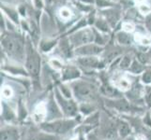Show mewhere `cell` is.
I'll use <instances>...</instances> for the list:
<instances>
[{"label":"cell","mask_w":151,"mask_h":140,"mask_svg":"<svg viewBox=\"0 0 151 140\" xmlns=\"http://www.w3.org/2000/svg\"><path fill=\"white\" fill-rule=\"evenodd\" d=\"M71 89L76 98L82 101H89L96 96V88L88 82L78 80L72 83Z\"/></svg>","instance_id":"6da1fadb"},{"label":"cell","mask_w":151,"mask_h":140,"mask_svg":"<svg viewBox=\"0 0 151 140\" xmlns=\"http://www.w3.org/2000/svg\"><path fill=\"white\" fill-rule=\"evenodd\" d=\"M2 44L9 54L18 59L23 58L24 45L20 38L13 36H5L2 39Z\"/></svg>","instance_id":"7a4b0ae2"},{"label":"cell","mask_w":151,"mask_h":140,"mask_svg":"<svg viewBox=\"0 0 151 140\" xmlns=\"http://www.w3.org/2000/svg\"><path fill=\"white\" fill-rule=\"evenodd\" d=\"M75 126V122L71 120L55 121L53 122L44 123L41 125V128L48 134H65Z\"/></svg>","instance_id":"3957f363"},{"label":"cell","mask_w":151,"mask_h":140,"mask_svg":"<svg viewBox=\"0 0 151 140\" xmlns=\"http://www.w3.org/2000/svg\"><path fill=\"white\" fill-rule=\"evenodd\" d=\"M40 59L39 55L34 51V50L29 49L27 53V68L29 73L37 77L40 72Z\"/></svg>","instance_id":"277c9868"},{"label":"cell","mask_w":151,"mask_h":140,"mask_svg":"<svg viewBox=\"0 0 151 140\" xmlns=\"http://www.w3.org/2000/svg\"><path fill=\"white\" fill-rule=\"evenodd\" d=\"M56 98H57V101H58L59 105H60L65 115H67V116L75 115L76 112H77V107H76V105L73 102L70 101V100H67L64 97H61V95H59L58 92H56Z\"/></svg>","instance_id":"5b68a950"},{"label":"cell","mask_w":151,"mask_h":140,"mask_svg":"<svg viewBox=\"0 0 151 140\" xmlns=\"http://www.w3.org/2000/svg\"><path fill=\"white\" fill-rule=\"evenodd\" d=\"M92 40H93V33L89 30L81 31V32H79L71 38V41L75 45L86 44L90 42Z\"/></svg>","instance_id":"8992f818"},{"label":"cell","mask_w":151,"mask_h":140,"mask_svg":"<svg viewBox=\"0 0 151 140\" xmlns=\"http://www.w3.org/2000/svg\"><path fill=\"white\" fill-rule=\"evenodd\" d=\"M102 50L101 48L98 47L96 45H85L82 46L80 48L76 49V54L78 55H86V56H90V55H95L100 53Z\"/></svg>","instance_id":"52a82bcc"},{"label":"cell","mask_w":151,"mask_h":140,"mask_svg":"<svg viewBox=\"0 0 151 140\" xmlns=\"http://www.w3.org/2000/svg\"><path fill=\"white\" fill-rule=\"evenodd\" d=\"M46 115H47V107L44 103H40L35 107L34 112H33V119L35 122H42Z\"/></svg>","instance_id":"ba28073f"},{"label":"cell","mask_w":151,"mask_h":140,"mask_svg":"<svg viewBox=\"0 0 151 140\" xmlns=\"http://www.w3.org/2000/svg\"><path fill=\"white\" fill-rule=\"evenodd\" d=\"M107 105L111 107L116 108V110L121 111V112H126L131 110V106L124 99H116L114 101H111L107 103Z\"/></svg>","instance_id":"9c48e42d"},{"label":"cell","mask_w":151,"mask_h":140,"mask_svg":"<svg viewBox=\"0 0 151 140\" xmlns=\"http://www.w3.org/2000/svg\"><path fill=\"white\" fill-rule=\"evenodd\" d=\"M1 140H18L19 134L18 130L13 127H8L1 130V136H0Z\"/></svg>","instance_id":"30bf717a"},{"label":"cell","mask_w":151,"mask_h":140,"mask_svg":"<svg viewBox=\"0 0 151 140\" xmlns=\"http://www.w3.org/2000/svg\"><path fill=\"white\" fill-rule=\"evenodd\" d=\"M101 92L105 96L114 98V99H119V97H120V93H119L118 90L116 89V88L112 87V86H108V85L102 86L101 87Z\"/></svg>","instance_id":"8fae6325"},{"label":"cell","mask_w":151,"mask_h":140,"mask_svg":"<svg viewBox=\"0 0 151 140\" xmlns=\"http://www.w3.org/2000/svg\"><path fill=\"white\" fill-rule=\"evenodd\" d=\"M79 64L85 67H96L98 65H100V62L95 57H84V58H80L79 59Z\"/></svg>","instance_id":"7c38bea8"},{"label":"cell","mask_w":151,"mask_h":140,"mask_svg":"<svg viewBox=\"0 0 151 140\" xmlns=\"http://www.w3.org/2000/svg\"><path fill=\"white\" fill-rule=\"evenodd\" d=\"M27 140H56V136H52L51 134L47 133H39L32 134L27 138Z\"/></svg>","instance_id":"4fadbf2b"},{"label":"cell","mask_w":151,"mask_h":140,"mask_svg":"<svg viewBox=\"0 0 151 140\" xmlns=\"http://www.w3.org/2000/svg\"><path fill=\"white\" fill-rule=\"evenodd\" d=\"M80 76L79 71L73 67H68L63 73V79L64 80H73Z\"/></svg>","instance_id":"5bb4252c"},{"label":"cell","mask_w":151,"mask_h":140,"mask_svg":"<svg viewBox=\"0 0 151 140\" xmlns=\"http://www.w3.org/2000/svg\"><path fill=\"white\" fill-rule=\"evenodd\" d=\"M116 86L118 88L119 90L128 91V90L129 89V86H131V83H129V80L125 79V77H121V79H119V80L116 81Z\"/></svg>","instance_id":"9a60e30c"},{"label":"cell","mask_w":151,"mask_h":140,"mask_svg":"<svg viewBox=\"0 0 151 140\" xmlns=\"http://www.w3.org/2000/svg\"><path fill=\"white\" fill-rule=\"evenodd\" d=\"M118 132H119V134H120L121 136L125 137L129 134V132H131V129H129V125L127 123L120 122V123H119V126H118Z\"/></svg>","instance_id":"2e32d148"},{"label":"cell","mask_w":151,"mask_h":140,"mask_svg":"<svg viewBox=\"0 0 151 140\" xmlns=\"http://www.w3.org/2000/svg\"><path fill=\"white\" fill-rule=\"evenodd\" d=\"M1 95L4 98H6V99H9L13 95V92L12 90V88L9 87V86H4L1 90Z\"/></svg>","instance_id":"e0dca14e"},{"label":"cell","mask_w":151,"mask_h":140,"mask_svg":"<svg viewBox=\"0 0 151 140\" xmlns=\"http://www.w3.org/2000/svg\"><path fill=\"white\" fill-rule=\"evenodd\" d=\"M131 71L133 72L134 74H139L143 71V66L135 61V62H133L132 66H131Z\"/></svg>","instance_id":"ac0fdd59"},{"label":"cell","mask_w":151,"mask_h":140,"mask_svg":"<svg viewBox=\"0 0 151 140\" xmlns=\"http://www.w3.org/2000/svg\"><path fill=\"white\" fill-rule=\"evenodd\" d=\"M118 41L121 44H129L131 43V39H129V37L128 35L124 34V33H120L118 35Z\"/></svg>","instance_id":"d6986e66"},{"label":"cell","mask_w":151,"mask_h":140,"mask_svg":"<svg viewBox=\"0 0 151 140\" xmlns=\"http://www.w3.org/2000/svg\"><path fill=\"white\" fill-rule=\"evenodd\" d=\"M131 65V58H129V57H124L121 64H120V66L122 68H128Z\"/></svg>","instance_id":"ffe728a7"},{"label":"cell","mask_w":151,"mask_h":140,"mask_svg":"<svg viewBox=\"0 0 151 140\" xmlns=\"http://www.w3.org/2000/svg\"><path fill=\"white\" fill-rule=\"evenodd\" d=\"M81 110H82L83 113H85V114L91 113L93 111V107H88L87 105H85V106H82Z\"/></svg>","instance_id":"44dd1931"},{"label":"cell","mask_w":151,"mask_h":140,"mask_svg":"<svg viewBox=\"0 0 151 140\" xmlns=\"http://www.w3.org/2000/svg\"><path fill=\"white\" fill-rule=\"evenodd\" d=\"M143 80L145 83H150L151 82V72H147L143 76Z\"/></svg>","instance_id":"7402d4cb"},{"label":"cell","mask_w":151,"mask_h":140,"mask_svg":"<svg viewBox=\"0 0 151 140\" xmlns=\"http://www.w3.org/2000/svg\"><path fill=\"white\" fill-rule=\"evenodd\" d=\"M54 46V42H49V43H42L41 45V49H42L44 51H48L52 47Z\"/></svg>","instance_id":"603a6c76"},{"label":"cell","mask_w":151,"mask_h":140,"mask_svg":"<svg viewBox=\"0 0 151 140\" xmlns=\"http://www.w3.org/2000/svg\"><path fill=\"white\" fill-rule=\"evenodd\" d=\"M145 98L149 104H151V87H147L145 90Z\"/></svg>","instance_id":"cb8c5ba5"},{"label":"cell","mask_w":151,"mask_h":140,"mask_svg":"<svg viewBox=\"0 0 151 140\" xmlns=\"http://www.w3.org/2000/svg\"><path fill=\"white\" fill-rule=\"evenodd\" d=\"M61 15H62L63 17H69V16H70V12L68 11V10H66V9H63V10L61 11Z\"/></svg>","instance_id":"d4e9b609"},{"label":"cell","mask_w":151,"mask_h":140,"mask_svg":"<svg viewBox=\"0 0 151 140\" xmlns=\"http://www.w3.org/2000/svg\"><path fill=\"white\" fill-rule=\"evenodd\" d=\"M145 123H147L148 126H151V118L149 117V115H147V118L145 119Z\"/></svg>","instance_id":"484cf974"},{"label":"cell","mask_w":151,"mask_h":140,"mask_svg":"<svg viewBox=\"0 0 151 140\" xmlns=\"http://www.w3.org/2000/svg\"><path fill=\"white\" fill-rule=\"evenodd\" d=\"M98 26H99V27H101V29H103V30H107V29H106V28H107V27H106V25H105V24H103L102 23H98Z\"/></svg>","instance_id":"4316f807"},{"label":"cell","mask_w":151,"mask_h":140,"mask_svg":"<svg viewBox=\"0 0 151 140\" xmlns=\"http://www.w3.org/2000/svg\"><path fill=\"white\" fill-rule=\"evenodd\" d=\"M98 4L100 5V6H104V5H107V3L105 1H103V0H98Z\"/></svg>","instance_id":"83f0119b"},{"label":"cell","mask_w":151,"mask_h":140,"mask_svg":"<svg viewBox=\"0 0 151 140\" xmlns=\"http://www.w3.org/2000/svg\"><path fill=\"white\" fill-rule=\"evenodd\" d=\"M83 1H86V2H93V0H83Z\"/></svg>","instance_id":"f1b7e54d"}]
</instances>
